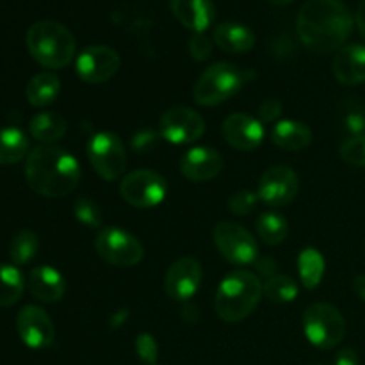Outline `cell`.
<instances>
[{
	"mask_svg": "<svg viewBox=\"0 0 365 365\" xmlns=\"http://www.w3.org/2000/svg\"><path fill=\"white\" fill-rule=\"evenodd\" d=\"M160 139H163L160 132L152 130V128H143V130H139L138 134L132 138L130 146L132 150L138 153H150L159 146Z\"/></svg>",
	"mask_w": 365,
	"mask_h": 365,
	"instance_id": "obj_35",
	"label": "cell"
},
{
	"mask_svg": "<svg viewBox=\"0 0 365 365\" xmlns=\"http://www.w3.org/2000/svg\"><path fill=\"white\" fill-rule=\"evenodd\" d=\"M88 160L103 180H118L127 168V153L121 139L113 132H96L88 141Z\"/></svg>",
	"mask_w": 365,
	"mask_h": 365,
	"instance_id": "obj_8",
	"label": "cell"
},
{
	"mask_svg": "<svg viewBox=\"0 0 365 365\" xmlns=\"http://www.w3.org/2000/svg\"><path fill=\"white\" fill-rule=\"evenodd\" d=\"M27 48L36 63L50 70H61L68 66L75 56L73 34L70 29L53 20L36 21L27 31Z\"/></svg>",
	"mask_w": 365,
	"mask_h": 365,
	"instance_id": "obj_4",
	"label": "cell"
},
{
	"mask_svg": "<svg viewBox=\"0 0 365 365\" xmlns=\"http://www.w3.org/2000/svg\"><path fill=\"white\" fill-rule=\"evenodd\" d=\"M29 139L24 130L16 127L0 128V164H16L27 155Z\"/></svg>",
	"mask_w": 365,
	"mask_h": 365,
	"instance_id": "obj_25",
	"label": "cell"
},
{
	"mask_svg": "<svg viewBox=\"0 0 365 365\" xmlns=\"http://www.w3.org/2000/svg\"><path fill=\"white\" fill-rule=\"evenodd\" d=\"M260 198L257 192L242 189V191H237L235 195L230 196V200H228V209L234 214H237V216H248V214L253 212Z\"/></svg>",
	"mask_w": 365,
	"mask_h": 365,
	"instance_id": "obj_34",
	"label": "cell"
},
{
	"mask_svg": "<svg viewBox=\"0 0 365 365\" xmlns=\"http://www.w3.org/2000/svg\"><path fill=\"white\" fill-rule=\"evenodd\" d=\"M25 285L29 292L43 303L59 302L66 292V282L63 274L52 266H38L29 271Z\"/></svg>",
	"mask_w": 365,
	"mask_h": 365,
	"instance_id": "obj_18",
	"label": "cell"
},
{
	"mask_svg": "<svg viewBox=\"0 0 365 365\" xmlns=\"http://www.w3.org/2000/svg\"><path fill=\"white\" fill-rule=\"evenodd\" d=\"M264 294V284L259 274L248 269L232 271L217 287L214 309L227 323L246 319L259 305Z\"/></svg>",
	"mask_w": 365,
	"mask_h": 365,
	"instance_id": "obj_3",
	"label": "cell"
},
{
	"mask_svg": "<svg viewBox=\"0 0 365 365\" xmlns=\"http://www.w3.org/2000/svg\"><path fill=\"white\" fill-rule=\"evenodd\" d=\"M212 39L223 52L228 53L248 52L255 45V34L252 29L235 21L217 25L212 32Z\"/></svg>",
	"mask_w": 365,
	"mask_h": 365,
	"instance_id": "obj_21",
	"label": "cell"
},
{
	"mask_svg": "<svg viewBox=\"0 0 365 365\" xmlns=\"http://www.w3.org/2000/svg\"><path fill=\"white\" fill-rule=\"evenodd\" d=\"M223 170V157L209 146H196L184 153L180 160V173L191 182H207Z\"/></svg>",
	"mask_w": 365,
	"mask_h": 365,
	"instance_id": "obj_17",
	"label": "cell"
},
{
	"mask_svg": "<svg viewBox=\"0 0 365 365\" xmlns=\"http://www.w3.org/2000/svg\"><path fill=\"white\" fill-rule=\"evenodd\" d=\"M120 192L128 205L138 209H152L166 198L168 182L157 171L135 170L121 180Z\"/></svg>",
	"mask_w": 365,
	"mask_h": 365,
	"instance_id": "obj_10",
	"label": "cell"
},
{
	"mask_svg": "<svg viewBox=\"0 0 365 365\" xmlns=\"http://www.w3.org/2000/svg\"><path fill=\"white\" fill-rule=\"evenodd\" d=\"M73 212H75V217H77L84 227L96 228V230L103 228L100 207L96 205L91 198H88V196H81V198L75 200Z\"/></svg>",
	"mask_w": 365,
	"mask_h": 365,
	"instance_id": "obj_32",
	"label": "cell"
},
{
	"mask_svg": "<svg viewBox=\"0 0 365 365\" xmlns=\"http://www.w3.org/2000/svg\"><path fill=\"white\" fill-rule=\"evenodd\" d=\"M353 292H355L362 302H365V274H359V277L353 280Z\"/></svg>",
	"mask_w": 365,
	"mask_h": 365,
	"instance_id": "obj_42",
	"label": "cell"
},
{
	"mask_svg": "<svg viewBox=\"0 0 365 365\" xmlns=\"http://www.w3.org/2000/svg\"><path fill=\"white\" fill-rule=\"evenodd\" d=\"M303 330L312 346L331 349L346 335V321L342 314L328 303H312L303 314Z\"/></svg>",
	"mask_w": 365,
	"mask_h": 365,
	"instance_id": "obj_6",
	"label": "cell"
},
{
	"mask_svg": "<svg viewBox=\"0 0 365 365\" xmlns=\"http://www.w3.org/2000/svg\"><path fill=\"white\" fill-rule=\"evenodd\" d=\"M135 353H138V356L145 364H148V365L155 364L157 353H159L155 339H153L150 334L138 335V339H135Z\"/></svg>",
	"mask_w": 365,
	"mask_h": 365,
	"instance_id": "obj_37",
	"label": "cell"
},
{
	"mask_svg": "<svg viewBox=\"0 0 365 365\" xmlns=\"http://www.w3.org/2000/svg\"><path fill=\"white\" fill-rule=\"evenodd\" d=\"M212 239L221 255L235 266L255 264V260L259 259V246L255 237L241 225L221 221L214 227Z\"/></svg>",
	"mask_w": 365,
	"mask_h": 365,
	"instance_id": "obj_9",
	"label": "cell"
},
{
	"mask_svg": "<svg viewBox=\"0 0 365 365\" xmlns=\"http://www.w3.org/2000/svg\"><path fill=\"white\" fill-rule=\"evenodd\" d=\"M39 250L38 235L32 230H20L9 245V259L14 266H25L36 257Z\"/></svg>",
	"mask_w": 365,
	"mask_h": 365,
	"instance_id": "obj_29",
	"label": "cell"
},
{
	"mask_svg": "<svg viewBox=\"0 0 365 365\" xmlns=\"http://www.w3.org/2000/svg\"><path fill=\"white\" fill-rule=\"evenodd\" d=\"M269 2L274 4V6H284V4H291L294 0H269Z\"/></svg>",
	"mask_w": 365,
	"mask_h": 365,
	"instance_id": "obj_43",
	"label": "cell"
},
{
	"mask_svg": "<svg viewBox=\"0 0 365 365\" xmlns=\"http://www.w3.org/2000/svg\"><path fill=\"white\" fill-rule=\"evenodd\" d=\"M255 230L260 241H264L266 245L277 246L284 242L285 237H287V220L278 212H262L259 220H257Z\"/></svg>",
	"mask_w": 365,
	"mask_h": 365,
	"instance_id": "obj_26",
	"label": "cell"
},
{
	"mask_svg": "<svg viewBox=\"0 0 365 365\" xmlns=\"http://www.w3.org/2000/svg\"><path fill=\"white\" fill-rule=\"evenodd\" d=\"M355 18L341 0H309L296 18L298 36L317 53L341 50L353 32Z\"/></svg>",
	"mask_w": 365,
	"mask_h": 365,
	"instance_id": "obj_1",
	"label": "cell"
},
{
	"mask_svg": "<svg viewBox=\"0 0 365 365\" xmlns=\"http://www.w3.org/2000/svg\"><path fill=\"white\" fill-rule=\"evenodd\" d=\"M25 178L29 187L46 198H63L81 182L78 160L56 145H39L27 155Z\"/></svg>",
	"mask_w": 365,
	"mask_h": 365,
	"instance_id": "obj_2",
	"label": "cell"
},
{
	"mask_svg": "<svg viewBox=\"0 0 365 365\" xmlns=\"http://www.w3.org/2000/svg\"><path fill=\"white\" fill-rule=\"evenodd\" d=\"M59 91L61 81L57 78V75L43 71V73H38L29 81L27 88H25V96H27V102L31 106L45 107L50 106L59 96Z\"/></svg>",
	"mask_w": 365,
	"mask_h": 365,
	"instance_id": "obj_24",
	"label": "cell"
},
{
	"mask_svg": "<svg viewBox=\"0 0 365 365\" xmlns=\"http://www.w3.org/2000/svg\"><path fill=\"white\" fill-rule=\"evenodd\" d=\"M170 9L192 32H205L216 16L212 0H170Z\"/></svg>",
	"mask_w": 365,
	"mask_h": 365,
	"instance_id": "obj_20",
	"label": "cell"
},
{
	"mask_svg": "<svg viewBox=\"0 0 365 365\" xmlns=\"http://www.w3.org/2000/svg\"><path fill=\"white\" fill-rule=\"evenodd\" d=\"M355 24L356 27H359L360 34L365 38V0L359 4V9H356V14H355Z\"/></svg>",
	"mask_w": 365,
	"mask_h": 365,
	"instance_id": "obj_41",
	"label": "cell"
},
{
	"mask_svg": "<svg viewBox=\"0 0 365 365\" xmlns=\"http://www.w3.org/2000/svg\"><path fill=\"white\" fill-rule=\"evenodd\" d=\"M16 330L21 342L31 349L48 348L56 337L52 319L41 307L36 305H27L18 312Z\"/></svg>",
	"mask_w": 365,
	"mask_h": 365,
	"instance_id": "obj_15",
	"label": "cell"
},
{
	"mask_svg": "<svg viewBox=\"0 0 365 365\" xmlns=\"http://www.w3.org/2000/svg\"><path fill=\"white\" fill-rule=\"evenodd\" d=\"M252 73L241 70L232 63H216L207 68L192 88V98L203 107H214L227 102L228 98L241 91L246 78Z\"/></svg>",
	"mask_w": 365,
	"mask_h": 365,
	"instance_id": "obj_5",
	"label": "cell"
},
{
	"mask_svg": "<svg viewBox=\"0 0 365 365\" xmlns=\"http://www.w3.org/2000/svg\"><path fill=\"white\" fill-rule=\"evenodd\" d=\"M25 289L24 274L14 266H0V307H11L21 298Z\"/></svg>",
	"mask_w": 365,
	"mask_h": 365,
	"instance_id": "obj_28",
	"label": "cell"
},
{
	"mask_svg": "<svg viewBox=\"0 0 365 365\" xmlns=\"http://www.w3.org/2000/svg\"><path fill=\"white\" fill-rule=\"evenodd\" d=\"M298 284L294 278L287 274H277L273 278H267L264 284V296L269 302L274 303H291L298 298Z\"/></svg>",
	"mask_w": 365,
	"mask_h": 365,
	"instance_id": "obj_30",
	"label": "cell"
},
{
	"mask_svg": "<svg viewBox=\"0 0 365 365\" xmlns=\"http://www.w3.org/2000/svg\"><path fill=\"white\" fill-rule=\"evenodd\" d=\"M335 365H360L359 355H356L355 349L344 348L337 353L335 356Z\"/></svg>",
	"mask_w": 365,
	"mask_h": 365,
	"instance_id": "obj_39",
	"label": "cell"
},
{
	"mask_svg": "<svg viewBox=\"0 0 365 365\" xmlns=\"http://www.w3.org/2000/svg\"><path fill=\"white\" fill-rule=\"evenodd\" d=\"M189 52L195 61H207L212 53V39L205 32H195L189 39Z\"/></svg>",
	"mask_w": 365,
	"mask_h": 365,
	"instance_id": "obj_36",
	"label": "cell"
},
{
	"mask_svg": "<svg viewBox=\"0 0 365 365\" xmlns=\"http://www.w3.org/2000/svg\"><path fill=\"white\" fill-rule=\"evenodd\" d=\"M66 120L61 114L52 113V110L38 113L29 121V132L41 145H52V143L59 141L66 134Z\"/></svg>",
	"mask_w": 365,
	"mask_h": 365,
	"instance_id": "obj_23",
	"label": "cell"
},
{
	"mask_svg": "<svg viewBox=\"0 0 365 365\" xmlns=\"http://www.w3.org/2000/svg\"><path fill=\"white\" fill-rule=\"evenodd\" d=\"M202 277V264L192 257H182L168 269L164 277V291L175 302H187L198 292Z\"/></svg>",
	"mask_w": 365,
	"mask_h": 365,
	"instance_id": "obj_14",
	"label": "cell"
},
{
	"mask_svg": "<svg viewBox=\"0 0 365 365\" xmlns=\"http://www.w3.org/2000/svg\"><path fill=\"white\" fill-rule=\"evenodd\" d=\"M95 250L100 259L116 267L135 266L145 255L141 242L118 227L100 228L95 239Z\"/></svg>",
	"mask_w": 365,
	"mask_h": 365,
	"instance_id": "obj_7",
	"label": "cell"
},
{
	"mask_svg": "<svg viewBox=\"0 0 365 365\" xmlns=\"http://www.w3.org/2000/svg\"><path fill=\"white\" fill-rule=\"evenodd\" d=\"M299 280L307 289H314L321 284L324 274V259L317 250L307 248L298 257Z\"/></svg>",
	"mask_w": 365,
	"mask_h": 365,
	"instance_id": "obj_27",
	"label": "cell"
},
{
	"mask_svg": "<svg viewBox=\"0 0 365 365\" xmlns=\"http://www.w3.org/2000/svg\"><path fill=\"white\" fill-rule=\"evenodd\" d=\"M159 132L163 139L173 145H191L205 132V120L195 109L171 107L160 116Z\"/></svg>",
	"mask_w": 365,
	"mask_h": 365,
	"instance_id": "obj_11",
	"label": "cell"
},
{
	"mask_svg": "<svg viewBox=\"0 0 365 365\" xmlns=\"http://www.w3.org/2000/svg\"><path fill=\"white\" fill-rule=\"evenodd\" d=\"M255 267L260 274H264V277H277V262H274L273 259H257Z\"/></svg>",
	"mask_w": 365,
	"mask_h": 365,
	"instance_id": "obj_40",
	"label": "cell"
},
{
	"mask_svg": "<svg viewBox=\"0 0 365 365\" xmlns=\"http://www.w3.org/2000/svg\"><path fill=\"white\" fill-rule=\"evenodd\" d=\"M334 73L341 84L359 86L365 82V45L342 46L334 59Z\"/></svg>",
	"mask_w": 365,
	"mask_h": 365,
	"instance_id": "obj_19",
	"label": "cell"
},
{
	"mask_svg": "<svg viewBox=\"0 0 365 365\" xmlns=\"http://www.w3.org/2000/svg\"><path fill=\"white\" fill-rule=\"evenodd\" d=\"M341 159L356 168H365V134L351 135L339 148Z\"/></svg>",
	"mask_w": 365,
	"mask_h": 365,
	"instance_id": "obj_33",
	"label": "cell"
},
{
	"mask_svg": "<svg viewBox=\"0 0 365 365\" xmlns=\"http://www.w3.org/2000/svg\"><path fill=\"white\" fill-rule=\"evenodd\" d=\"M120 53L106 45L86 46L77 57V75L86 84H103L118 73Z\"/></svg>",
	"mask_w": 365,
	"mask_h": 365,
	"instance_id": "obj_12",
	"label": "cell"
},
{
	"mask_svg": "<svg viewBox=\"0 0 365 365\" xmlns=\"http://www.w3.org/2000/svg\"><path fill=\"white\" fill-rule=\"evenodd\" d=\"M223 138L239 152H253L264 139V125L246 113H234L223 121Z\"/></svg>",
	"mask_w": 365,
	"mask_h": 365,
	"instance_id": "obj_16",
	"label": "cell"
},
{
	"mask_svg": "<svg viewBox=\"0 0 365 365\" xmlns=\"http://www.w3.org/2000/svg\"><path fill=\"white\" fill-rule=\"evenodd\" d=\"M341 120L351 135L365 134V106L356 98H346L341 103Z\"/></svg>",
	"mask_w": 365,
	"mask_h": 365,
	"instance_id": "obj_31",
	"label": "cell"
},
{
	"mask_svg": "<svg viewBox=\"0 0 365 365\" xmlns=\"http://www.w3.org/2000/svg\"><path fill=\"white\" fill-rule=\"evenodd\" d=\"M282 102L277 98H267L264 100L262 103H260L259 107V113H257V120L260 121V123H273L274 120H278L282 114Z\"/></svg>",
	"mask_w": 365,
	"mask_h": 365,
	"instance_id": "obj_38",
	"label": "cell"
},
{
	"mask_svg": "<svg viewBox=\"0 0 365 365\" xmlns=\"http://www.w3.org/2000/svg\"><path fill=\"white\" fill-rule=\"evenodd\" d=\"M298 191V175L289 166H273L260 177L257 195L267 205L284 207L296 198Z\"/></svg>",
	"mask_w": 365,
	"mask_h": 365,
	"instance_id": "obj_13",
	"label": "cell"
},
{
	"mask_svg": "<svg viewBox=\"0 0 365 365\" xmlns=\"http://www.w3.org/2000/svg\"><path fill=\"white\" fill-rule=\"evenodd\" d=\"M271 141L278 148L287 152H298L312 143V132L305 123L296 120H282L271 128Z\"/></svg>",
	"mask_w": 365,
	"mask_h": 365,
	"instance_id": "obj_22",
	"label": "cell"
}]
</instances>
